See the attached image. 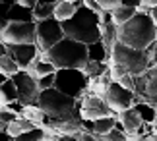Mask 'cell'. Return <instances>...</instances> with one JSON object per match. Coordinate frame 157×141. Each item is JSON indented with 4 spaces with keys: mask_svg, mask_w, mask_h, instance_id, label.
Wrapping results in <instances>:
<instances>
[{
    "mask_svg": "<svg viewBox=\"0 0 157 141\" xmlns=\"http://www.w3.org/2000/svg\"><path fill=\"white\" fill-rule=\"evenodd\" d=\"M147 14H149V17L153 20V23L157 25V4H153L151 8H149V12H147Z\"/></svg>",
    "mask_w": 157,
    "mask_h": 141,
    "instance_id": "obj_36",
    "label": "cell"
},
{
    "mask_svg": "<svg viewBox=\"0 0 157 141\" xmlns=\"http://www.w3.org/2000/svg\"><path fill=\"white\" fill-rule=\"evenodd\" d=\"M157 41V25L149 14L138 12V14L128 20L124 25L118 27V43L126 46L138 48V50H146V48Z\"/></svg>",
    "mask_w": 157,
    "mask_h": 141,
    "instance_id": "obj_3",
    "label": "cell"
},
{
    "mask_svg": "<svg viewBox=\"0 0 157 141\" xmlns=\"http://www.w3.org/2000/svg\"><path fill=\"white\" fill-rule=\"evenodd\" d=\"M12 81L16 83L17 101H20L23 106L37 105L41 89H39V85H37V79H33L31 76H29L27 70H20L17 73H14V76H12Z\"/></svg>",
    "mask_w": 157,
    "mask_h": 141,
    "instance_id": "obj_11",
    "label": "cell"
},
{
    "mask_svg": "<svg viewBox=\"0 0 157 141\" xmlns=\"http://www.w3.org/2000/svg\"><path fill=\"white\" fill-rule=\"evenodd\" d=\"M105 101H107V105L111 106L113 112L118 116L120 112H124V110H128V108L134 106L136 102H138V97L134 95V91L122 87L118 81H113L107 87Z\"/></svg>",
    "mask_w": 157,
    "mask_h": 141,
    "instance_id": "obj_10",
    "label": "cell"
},
{
    "mask_svg": "<svg viewBox=\"0 0 157 141\" xmlns=\"http://www.w3.org/2000/svg\"><path fill=\"white\" fill-rule=\"evenodd\" d=\"M6 79H8V76H4V73H2V72H0V85H2V83L6 81Z\"/></svg>",
    "mask_w": 157,
    "mask_h": 141,
    "instance_id": "obj_42",
    "label": "cell"
},
{
    "mask_svg": "<svg viewBox=\"0 0 157 141\" xmlns=\"http://www.w3.org/2000/svg\"><path fill=\"white\" fill-rule=\"evenodd\" d=\"M54 79H56V72H54V73H49V76L39 77V79H37L39 89H41V91H45V89H52V87H54Z\"/></svg>",
    "mask_w": 157,
    "mask_h": 141,
    "instance_id": "obj_28",
    "label": "cell"
},
{
    "mask_svg": "<svg viewBox=\"0 0 157 141\" xmlns=\"http://www.w3.org/2000/svg\"><path fill=\"white\" fill-rule=\"evenodd\" d=\"M58 0H37V4H56Z\"/></svg>",
    "mask_w": 157,
    "mask_h": 141,
    "instance_id": "obj_41",
    "label": "cell"
},
{
    "mask_svg": "<svg viewBox=\"0 0 157 141\" xmlns=\"http://www.w3.org/2000/svg\"><path fill=\"white\" fill-rule=\"evenodd\" d=\"M62 29L64 35L70 39L80 41L83 45H91L95 41H101V16L89 10L87 6H82L70 20L62 21Z\"/></svg>",
    "mask_w": 157,
    "mask_h": 141,
    "instance_id": "obj_2",
    "label": "cell"
},
{
    "mask_svg": "<svg viewBox=\"0 0 157 141\" xmlns=\"http://www.w3.org/2000/svg\"><path fill=\"white\" fill-rule=\"evenodd\" d=\"M0 72L8 77H12L14 73L20 72V66L16 64V60L8 52V45H4L2 41H0Z\"/></svg>",
    "mask_w": 157,
    "mask_h": 141,
    "instance_id": "obj_15",
    "label": "cell"
},
{
    "mask_svg": "<svg viewBox=\"0 0 157 141\" xmlns=\"http://www.w3.org/2000/svg\"><path fill=\"white\" fill-rule=\"evenodd\" d=\"M0 141H14V137H12L6 130H0Z\"/></svg>",
    "mask_w": 157,
    "mask_h": 141,
    "instance_id": "obj_37",
    "label": "cell"
},
{
    "mask_svg": "<svg viewBox=\"0 0 157 141\" xmlns=\"http://www.w3.org/2000/svg\"><path fill=\"white\" fill-rule=\"evenodd\" d=\"M118 83L122 85V87H126V89L134 91V76H130V73H124V76L118 79Z\"/></svg>",
    "mask_w": 157,
    "mask_h": 141,
    "instance_id": "obj_31",
    "label": "cell"
},
{
    "mask_svg": "<svg viewBox=\"0 0 157 141\" xmlns=\"http://www.w3.org/2000/svg\"><path fill=\"white\" fill-rule=\"evenodd\" d=\"M138 14V8H130V6H117L113 12H111V16H113V21L117 23V25L120 27V25H124L128 20H132Z\"/></svg>",
    "mask_w": 157,
    "mask_h": 141,
    "instance_id": "obj_21",
    "label": "cell"
},
{
    "mask_svg": "<svg viewBox=\"0 0 157 141\" xmlns=\"http://www.w3.org/2000/svg\"><path fill=\"white\" fill-rule=\"evenodd\" d=\"M16 4H20V6H25V8H35L37 6V0H16Z\"/></svg>",
    "mask_w": 157,
    "mask_h": 141,
    "instance_id": "obj_35",
    "label": "cell"
},
{
    "mask_svg": "<svg viewBox=\"0 0 157 141\" xmlns=\"http://www.w3.org/2000/svg\"><path fill=\"white\" fill-rule=\"evenodd\" d=\"M27 72H29V76H31L33 79H39V77H43V76L54 73V72H56V68H54L51 62H47V60L37 58V60H35V62L27 68Z\"/></svg>",
    "mask_w": 157,
    "mask_h": 141,
    "instance_id": "obj_19",
    "label": "cell"
},
{
    "mask_svg": "<svg viewBox=\"0 0 157 141\" xmlns=\"http://www.w3.org/2000/svg\"><path fill=\"white\" fill-rule=\"evenodd\" d=\"M134 108L138 110V114H140V118L142 122H146V124H153V120H155V114H157V108L151 106V105H147V102H136Z\"/></svg>",
    "mask_w": 157,
    "mask_h": 141,
    "instance_id": "obj_25",
    "label": "cell"
},
{
    "mask_svg": "<svg viewBox=\"0 0 157 141\" xmlns=\"http://www.w3.org/2000/svg\"><path fill=\"white\" fill-rule=\"evenodd\" d=\"M134 95L138 97V102L142 101L157 108V66L134 76Z\"/></svg>",
    "mask_w": 157,
    "mask_h": 141,
    "instance_id": "obj_9",
    "label": "cell"
},
{
    "mask_svg": "<svg viewBox=\"0 0 157 141\" xmlns=\"http://www.w3.org/2000/svg\"><path fill=\"white\" fill-rule=\"evenodd\" d=\"M39 108L52 120V128L58 122H64L72 118L76 112H80V101L72 99V97L60 93L58 89H45L41 91L39 101H37Z\"/></svg>",
    "mask_w": 157,
    "mask_h": 141,
    "instance_id": "obj_4",
    "label": "cell"
},
{
    "mask_svg": "<svg viewBox=\"0 0 157 141\" xmlns=\"http://www.w3.org/2000/svg\"><path fill=\"white\" fill-rule=\"evenodd\" d=\"M87 58L91 62H109L111 60V52L107 50L103 41H95L91 45H87Z\"/></svg>",
    "mask_w": 157,
    "mask_h": 141,
    "instance_id": "obj_16",
    "label": "cell"
},
{
    "mask_svg": "<svg viewBox=\"0 0 157 141\" xmlns=\"http://www.w3.org/2000/svg\"><path fill=\"white\" fill-rule=\"evenodd\" d=\"M4 45H25L37 41V23L35 21H10L0 33Z\"/></svg>",
    "mask_w": 157,
    "mask_h": 141,
    "instance_id": "obj_7",
    "label": "cell"
},
{
    "mask_svg": "<svg viewBox=\"0 0 157 141\" xmlns=\"http://www.w3.org/2000/svg\"><path fill=\"white\" fill-rule=\"evenodd\" d=\"M43 139H45V130L39 128V126H35L31 130L23 132L21 135H17L14 141H43Z\"/></svg>",
    "mask_w": 157,
    "mask_h": 141,
    "instance_id": "obj_26",
    "label": "cell"
},
{
    "mask_svg": "<svg viewBox=\"0 0 157 141\" xmlns=\"http://www.w3.org/2000/svg\"><path fill=\"white\" fill-rule=\"evenodd\" d=\"M153 130H155V133H157V114H155V120H153Z\"/></svg>",
    "mask_w": 157,
    "mask_h": 141,
    "instance_id": "obj_43",
    "label": "cell"
},
{
    "mask_svg": "<svg viewBox=\"0 0 157 141\" xmlns=\"http://www.w3.org/2000/svg\"><path fill=\"white\" fill-rule=\"evenodd\" d=\"M118 120L122 122V126H124V132L128 133V135H134V133L138 132V128H140L144 122L140 118V114H138V110L132 106L128 110H124V112H120L118 114Z\"/></svg>",
    "mask_w": 157,
    "mask_h": 141,
    "instance_id": "obj_14",
    "label": "cell"
},
{
    "mask_svg": "<svg viewBox=\"0 0 157 141\" xmlns=\"http://www.w3.org/2000/svg\"><path fill=\"white\" fill-rule=\"evenodd\" d=\"M147 2H151V0H147Z\"/></svg>",
    "mask_w": 157,
    "mask_h": 141,
    "instance_id": "obj_45",
    "label": "cell"
},
{
    "mask_svg": "<svg viewBox=\"0 0 157 141\" xmlns=\"http://www.w3.org/2000/svg\"><path fill=\"white\" fill-rule=\"evenodd\" d=\"M83 6H87L89 10L97 12V14H101V12H103V8L99 6V2H97V0H83Z\"/></svg>",
    "mask_w": 157,
    "mask_h": 141,
    "instance_id": "obj_33",
    "label": "cell"
},
{
    "mask_svg": "<svg viewBox=\"0 0 157 141\" xmlns=\"http://www.w3.org/2000/svg\"><path fill=\"white\" fill-rule=\"evenodd\" d=\"M76 137H78V141H99L97 137L93 135V133H87V132H83V130H82V132H78V133H76Z\"/></svg>",
    "mask_w": 157,
    "mask_h": 141,
    "instance_id": "obj_32",
    "label": "cell"
},
{
    "mask_svg": "<svg viewBox=\"0 0 157 141\" xmlns=\"http://www.w3.org/2000/svg\"><path fill=\"white\" fill-rule=\"evenodd\" d=\"M8 21H35L33 10L25 8V6H20V4H14L8 12Z\"/></svg>",
    "mask_w": 157,
    "mask_h": 141,
    "instance_id": "obj_20",
    "label": "cell"
},
{
    "mask_svg": "<svg viewBox=\"0 0 157 141\" xmlns=\"http://www.w3.org/2000/svg\"><path fill=\"white\" fill-rule=\"evenodd\" d=\"M109 62H114V64L122 66L130 76H140V73H144L149 66H151L146 50H138V48L126 46L122 43H117V45L113 46L111 60H109Z\"/></svg>",
    "mask_w": 157,
    "mask_h": 141,
    "instance_id": "obj_5",
    "label": "cell"
},
{
    "mask_svg": "<svg viewBox=\"0 0 157 141\" xmlns=\"http://www.w3.org/2000/svg\"><path fill=\"white\" fill-rule=\"evenodd\" d=\"M78 101H80V114L83 120H99V118H105V116H117L103 97L91 95L86 91L83 97Z\"/></svg>",
    "mask_w": 157,
    "mask_h": 141,
    "instance_id": "obj_12",
    "label": "cell"
},
{
    "mask_svg": "<svg viewBox=\"0 0 157 141\" xmlns=\"http://www.w3.org/2000/svg\"><path fill=\"white\" fill-rule=\"evenodd\" d=\"M41 60L51 62L56 70L64 68H74V70H83L86 64L89 62L87 58V45H83L80 41H74L70 37H64L60 43H56L52 48L47 52L39 54Z\"/></svg>",
    "mask_w": 157,
    "mask_h": 141,
    "instance_id": "obj_1",
    "label": "cell"
},
{
    "mask_svg": "<svg viewBox=\"0 0 157 141\" xmlns=\"http://www.w3.org/2000/svg\"><path fill=\"white\" fill-rule=\"evenodd\" d=\"M37 23V45L39 52H47L49 48H52L56 43H60L64 39V29H62V23H60L56 17H47V20H41V21H35Z\"/></svg>",
    "mask_w": 157,
    "mask_h": 141,
    "instance_id": "obj_8",
    "label": "cell"
},
{
    "mask_svg": "<svg viewBox=\"0 0 157 141\" xmlns=\"http://www.w3.org/2000/svg\"><path fill=\"white\" fill-rule=\"evenodd\" d=\"M58 141H78V137L76 135H60Z\"/></svg>",
    "mask_w": 157,
    "mask_h": 141,
    "instance_id": "obj_40",
    "label": "cell"
},
{
    "mask_svg": "<svg viewBox=\"0 0 157 141\" xmlns=\"http://www.w3.org/2000/svg\"><path fill=\"white\" fill-rule=\"evenodd\" d=\"M107 139H109V141H128V133L122 132V130L113 128V130L107 133Z\"/></svg>",
    "mask_w": 157,
    "mask_h": 141,
    "instance_id": "obj_29",
    "label": "cell"
},
{
    "mask_svg": "<svg viewBox=\"0 0 157 141\" xmlns=\"http://www.w3.org/2000/svg\"><path fill=\"white\" fill-rule=\"evenodd\" d=\"M33 16H35V21L52 17L54 16V4H37L33 8Z\"/></svg>",
    "mask_w": 157,
    "mask_h": 141,
    "instance_id": "obj_27",
    "label": "cell"
},
{
    "mask_svg": "<svg viewBox=\"0 0 157 141\" xmlns=\"http://www.w3.org/2000/svg\"><path fill=\"white\" fill-rule=\"evenodd\" d=\"M31 128H35V124L33 122H29L25 116H17L16 120H12L8 126H6V132L10 133L12 137H17V135H21L23 132H27V130H31Z\"/></svg>",
    "mask_w": 157,
    "mask_h": 141,
    "instance_id": "obj_18",
    "label": "cell"
},
{
    "mask_svg": "<svg viewBox=\"0 0 157 141\" xmlns=\"http://www.w3.org/2000/svg\"><path fill=\"white\" fill-rule=\"evenodd\" d=\"M151 2H153V4H157V0H151Z\"/></svg>",
    "mask_w": 157,
    "mask_h": 141,
    "instance_id": "obj_44",
    "label": "cell"
},
{
    "mask_svg": "<svg viewBox=\"0 0 157 141\" xmlns=\"http://www.w3.org/2000/svg\"><path fill=\"white\" fill-rule=\"evenodd\" d=\"M142 141H157V133H147L142 137Z\"/></svg>",
    "mask_w": 157,
    "mask_h": 141,
    "instance_id": "obj_39",
    "label": "cell"
},
{
    "mask_svg": "<svg viewBox=\"0 0 157 141\" xmlns=\"http://www.w3.org/2000/svg\"><path fill=\"white\" fill-rule=\"evenodd\" d=\"M89 77L86 76L83 70H74V68H64L56 70V79H54V89L60 93L72 97V99H82L83 93L87 91Z\"/></svg>",
    "mask_w": 157,
    "mask_h": 141,
    "instance_id": "obj_6",
    "label": "cell"
},
{
    "mask_svg": "<svg viewBox=\"0 0 157 141\" xmlns=\"http://www.w3.org/2000/svg\"><path fill=\"white\" fill-rule=\"evenodd\" d=\"M83 72H86V76L89 79H97L101 76H105V73L109 72V64L107 62H89L86 64V68H83Z\"/></svg>",
    "mask_w": 157,
    "mask_h": 141,
    "instance_id": "obj_24",
    "label": "cell"
},
{
    "mask_svg": "<svg viewBox=\"0 0 157 141\" xmlns=\"http://www.w3.org/2000/svg\"><path fill=\"white\" fill-rule=\"evenodd\" d=\"M144 0H120V4L122 6H130V8H140Z\"/></svg>",
    "mask_w": 157,
    "mask_h": 141,
    "instance_id": "obj_34",
    "label": "cell"
},
{
    "mask_svg": "<svg viewBox=\"0 0 157 141\" xmlns=\"http://www.w3.org/2000/svg\"><path fill=\"white\" fill-rule=\"evenodd\" d=\"M149 62H151V66H149V68H153V66H157V43H155V50H153V54H151V60H149Z\"/></svg>",
    "mask_w": 157,
    "mask_h": 141,
    "instance_id": "obj_38",
    "label": "cell"
},
{
    "mask_svg": "<svg viewBox=\"0 0 157 141\" xmlns=\"http://www.w3.org/2000/svg\"><path fill=\"white\" fill-rule=\"evenodd\" d=\"M117 124V116H105V118L93 120V135H107Z\"/></svg>",
    "mask_w": 157,
    "mask_h": 141,
    "instance_id": "obj_23",
    "label": "cell"
},
{
    "mask_svg": "<svg viewBox=\"0 0 157 141\" xmlns=\"http://www.w3.org/2000/svg\"><path fill=\"white\" fill-rule=\"evenodd\" d=\"M14 101H17V89H16V83L12 81V77H8L0 85V102H2V106H6L8 102H14Z\"/></svg>",
    "mask_w": 157,
    "mask_h": 141,
    "instance_id": "obj_22",
    "label": "cell"
},
{
    "mask_svg": "<svg viewBox=\"0 0 157 141\" xmlns=\"http://www.w3.org/2000/svg\"><path fill=\"white\" fill-rule=\"evenodd\" d=\"M97 2L105 12H113L117 6H120V0H97Z\"/></svg>",
    "mask_w": 157,
    "mask_h": 141,
    "instance_id": "obj_30",
    "label": "cell"
},
{
    "mask_svg": "<svg viewBox=\"0 0 157 141\" xmlns=\"http://www.w3.org/2000/svg\"><path fill=\"white\" fill-rule=\"evenodd\" d=\"M43 141H47V139H43Z\"/></svg>",
    "mask_w": 157,
    "mask_h": 141,
    "instance_id": "obj_46",
    "label": "cell"
},
{
    "mask_svg": "<svg viewBox=\"0 0 157 141\" xmlns=\"http://www.w3.org/2000/svg\"><path fill=\"white\" fill-rule=\"evenodd\" d=\"M76 10H78V6L76 2H68V0H58L56 4H54V17L62 23L66 20H70L72 16L76 14Z\"/></svg>",
    "mask_w": 157,
    "mask_h": 141,
    "instance_id": "obj_17",
    "label": "cell"
},
{
    "mask_svg": "<svg viewBox=\"0 0 157 141\" xmlns=\"http://www.w3.org/2000/svg\"><path fill=\"white\" fill-rule=\"evenodd\" d=\"M10 56L16 60V64L20 66V70H27L35 60L39 58V48L35 43H25V45H8Z\"/></svg>",
    "mask_w": 157,
    "mask_h": 141,
    "instance_id": "obj_13",
    "label": "cell"
}]
</instances>
